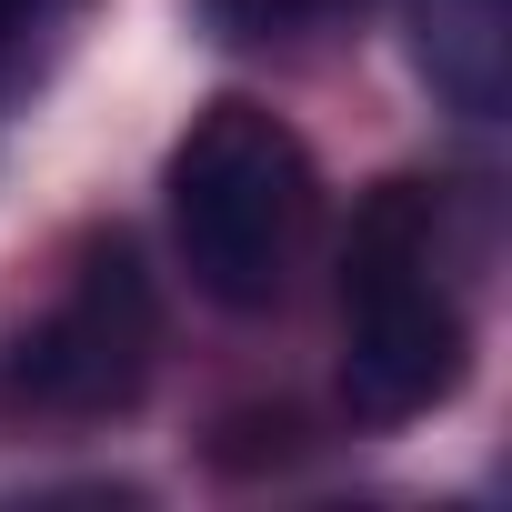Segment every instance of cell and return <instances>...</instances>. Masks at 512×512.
Masks as SVG:
<instances>
[{"mask_svg":"<svg viewBox=\"0 0 512 512\" xmlns=\"http://www.w3.org/2000/svg\"><path fill=\"white\" fill-rule=\"evenodd\" d=\"M362 11L372 0H211V21L231 41H312V31H342Z\"/></svg>","mask_w":512,"mask_h":512,"instance_id":"cell-5","label":"cell"},{"mask_svg":"<svg viewBox=\"0 0 512 512\" xmlns=\"http://www.w3.org/2000/svg\"><path fill=\"white\" fill-rule=\"evenodd\" d=\"M412 51L452 111L492 121L512 91V0H412Z\"/></svg>","mask_w":512,"mask_h":512,"instance_id":"cell-4","label":"cell"},{"mask_svg":"<svg viewBox=\"0 0 512 512\" xmlns=\"http://www.w3.org/2000/svg\"><path fill=\"white\" fill-rule=\"evenodd\" d=\"M81 11V0H0V91H11L51 41H61V21Z\"/></svg>","mask_w":512,"mask_h":512,"instance_id":"cell-6","label":"cell"},{"mask_svg":"<svg viewBox=\"0 0 512 512\" xmlns=\"http://www.w3.org/2000/svg\"><path fill=\"white\" fill-rule=\"evenodd\" d=\"M462 302L442 292V201L382 181L342 251V402L362 432H402L462 382Z\"/></svg>","mask_w":512,"mask_h":512,"instance_id":"cell-1","label":"cell"},{"mask_svg":"<svg viewBox=\"0 0 512 512\" xmlns=\"http://www.w3.org/2000/svg\"><path fill=\"white\" fill-rule=\"evenodd\" d=\"M312 151L262 101H211L171 151V231L221 312H272L312 241Z\"/></svg>","mask_w":512,"mask_h":512,"instance_id":"cell-2","label":"cell"},{"mask_svg":"<svg viewBox=\"0 0 512 512\" xmlns=\"http://www.w3.org/2000/svg\"><path fill=\"white\" fill-rule=\"evenodd\" d=\"M151 352H161V312H151V282L131 262V241H91L71 262V282L51 292V312L11 342L0 402L41 412V422H111V412L141 402Z\"/></svg>","mask_w":512,"mask_h":512,"instance_id":"cell-3","label":"cell"}]
</instances>
